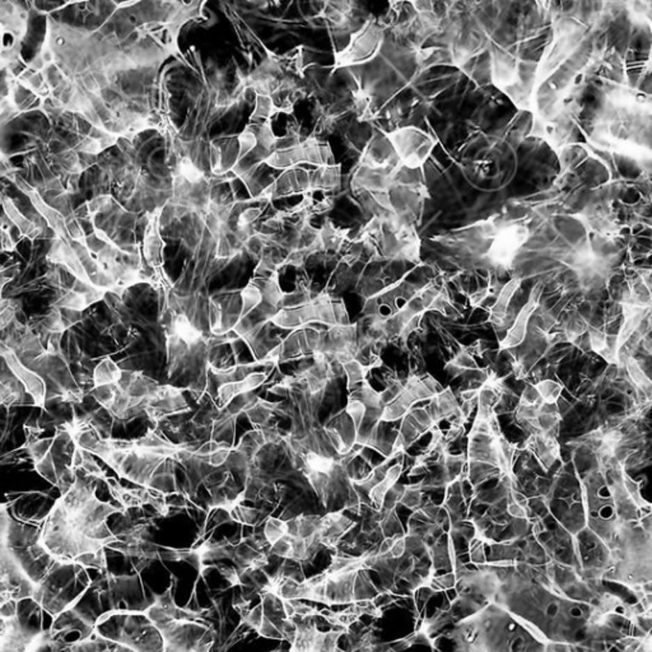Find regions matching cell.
<instances>
[{
    "mask_svg": "<svg viewBox=\"0 0 652 652\" xmlns=\"http://www.w3.org/2000/svg\"><path fill=\"white\" fill-rule=\"evenodd\" d=\"M93 480L77 478L72 489L55 502L38 532V544L61 566H73L79 557L98 553L119 539L106 520L125 511L101 502Z\"/></svg>",
    "mask_w": 652,
    "mask_h": 652,
    "instance_id": "obj_1",
    "label": "cell"
},
{
    "mask_svg": "<svg viewBox=\"0 0 652 652\" xmlns=\"http://www.w3.org/2000/svg\"><path fill=\"white\" fill-rule=\"evenodd\" d=\"M270 323L285 330H299L310 323H323L333 326H347L349 319L343 301L333 300L328 293H320L306 305L279 310Z\"/></svg>",
    "mask_w": 652,
    "mask_h": 652,
    "instance_id": "obj_2",
    "label": "cell"
},
{
    "mask_svg": "<svg viewBox=\"0 0 652 652\" xmlns=\"http://www.w3.org/2000/svg\"><path fill=\"white\" fill-rule=\"evenodd\" d=\"M383 27L375 17H369L358 31L351 35L349 44L335 54L333 73L340 67L360 65L375 59L383 45Z\"/></svg>",
    "mask_w": 652,
    "mask_h": 652,
    "instance_id": "obj_3",
    "label": "cell"
},
{
    "mask_svg": "<svg viewBox=\"0 0 652 652\" xmlns=\"http://www.w3.org/2000/svg\"><path fill=\"white\" fill-rule=\"evenodd\" d=\"M383 135L390 143L399 162L409 170H422L435 150V139L414 127L399 128Z\"/></svg>",
    "mask_w": 652,
    "mask_h": 652,
    "instance_id": "obj_4",
    "label": "cell"
},
{
    "mask_svg": "<svg viewBox=\"0 0 652 652\" xmlns=\"http://www.w3.org/2000/svg\"><path fill=\"white\" fill-rule=\"evenodd\" d=\"M530 237V230L527 225L512 223L498 227L493 239L486 251L488 262L495 268L510 269L518 251Z\"/></svg>",
    "mask_w": 652,
    "mask_h": 652,
    "instance_id": "obj_5",
    "label": "cell"
},
{
    "mask_svg": "<svg viewBox=\"0 0 652 652\" xmlns=\"http://www.w3.org/2000/svg\"><path fill=\"white\" fill-rule=\"evenodd\" d=\"M1 590H0V603L9 600L22 601V600L35 599L41 585L35 582L26 573L17 562L13 555L7 548L1 547Z\"/></svg>",
    "mask_w": 652,
    "mask_h": 652,
    "instance_id": "obj_6",
    "label": "cell"
},
{
    "mask_svg": "<svg viewBox=\"0 0 652 652\" xmlns=\"http://www.w3.org/2000/svg\"><path fill=\"white\" fill-rule=\"evenodd\" d=\"M441 391L440 383L436 381L431 375L418 376L411 375L401 394L391 403L386 405L381 415V422L390 423L394 420L404 418L415 401H422L436 397Z\"/></svg>",
    "mask_w": 652,
    "mask_h": 652,
    "instance_id": "obj_7",
    "label": "cell"
},
{
    "mask_svg": "<svg viewBox=\"0 0 652 652\" xmlns=\"http://www.w3.org/2000/svg\"><path fill=\"white\" fill-rule=\"evenodd\" d=\"M347 628L321 632L317 628L315 617L300 618L297 622V635L291 644L289 652H345L337 647V639Z\"/></svg>",
    "mask_w": 652,
    "mask_h": 652,
    "instance_id": "obj_8",
    "label": "cell"
},
{
    "mask_svg": "<svg viewBox=\"0 0 652 652\" xmlns=\"http://www.w3.org/2000/svg\"><path fill=\"white\" fill-rule=\"evenodd\" d=\"M575 217L584 225L589 234L607 240H614L621 232L612 202L607 196H595Z\"/></svg>",
    "mask_w": 652,
    "mask_h": 652,
    "instance_id": "obj_9",
    "label": "cell"
},
{
    "mask_svg": "<svg viewBox=\"0 0 652 652\" xmlns=\"http://www.w3.org/2000/svg\"><path fill=\"white\" fill-rule=\"evenodd\" d=\"M1 357L6 360L8 367L12 371V375L22 383L23 389L27 394H30L33 405L41 408L44 412L47 401V383L45 379L36 371L27 367L22 360L17 356L15 351L8 348L7 345L1 344Z\"/></svg>",
    "mask_w": 652,
    "mask_h": 652,
    "instance_id": "obj_10",
    "label": "cell"
},
{
    "mask_svg": "<svg viewBox=\"0 0 652 652\" xmlns=\"http://www.w3.org/2000/svg\"><path fill=\"white\" fill-rule=\"evenodd\" d=\"M436 426L437 424L424 408L413 409L403 418L401 427L394 440L391 452L399 455L404 454L406 449H409L413 443H417L422 436L428 431H432Z\"/></svg>",
    "mask_w": 652,
    "mask_h": 652,
    "instance_id": "obj_11",
    "label": "cell"
},
{
    "mask_svg": "<svg viewBox=\"0 0 652 652\" xmlns=\"http://www.w3.org/2000/svg\"><path fill=\"white\" fill-rule=\"evenodd\" d=\"M544 291V283L538 282L536 285L532 287V292L529 296V300L525 303L524 308L518 312V317L512 328L509 330L506 337H503L500 342V351L515 348L521 344L525 340L526 333H527V325H529V319L535 311V308L539 305L540 297Z\"/></svg>",
    "mask_w": 652,
    "mask_h": 652,
    "instance_id": "obj_12",
    "label": "cell"
},
{
    "mask_svg": "<svg viewBox=\"0 0 652 652\" xmlns=\"http://www.w3.org/2000/svg\"><path fill=\"white\" fill-rule=\"evenodd\" d=\"M492 79L495 86L503 92L511 88L518 74V61L498 46L492 45Z\"/></svg>",
    "mask_w": 652,
    "mask_h": 652,
    "instance_id": "obj_13",
    "label": "cell"
},
{
    "mask_svg": "<svg viewBox=\"0 0 652 652\" xmlns=\"http://www.w3.org/2000/svg\"><path fill=\"white\" fill-rule=\"evenodd\" d=\"M622 306L623 325L617 335V349L622 352L623 347L628 342L633 333L639 328V325L645 320L646 316L650 314L651 306H641L630 300L621 301Z\"/></svg>",
    "mask_w": 652,
    "mask_h": 652,
    "instance_id": "obj_14",
    "label": "cell"
},
{
    "mask_svg": "<svg viewBox=\"0 0 652 652\" xmlns=\"http://www.w3.org/2000/svg\"><path fill=\"white\" fill-rule=\"evenodd\" d=\"M268 374L267 372H253L246 376L244 380L233 381V383H223L218 388L216 394L218 397V408L223 409L227 405L244 394H248L251 391L260 388L262 383L267 381Z\"/></svg>",
    "mask_w": 652,
    "mask_h": 652,
    "instance_id": "obj_15",
    "label": "cell"
},
{
    "mask_svg": "<svg viewBox=\"0 0 652 652\" xmlns=\"http://www.w3.org/2000/svg\"><path fill=\"white\" fill-rule=\"evenodd\" d=\"M356 523L351 518L343 515V511L330 512L326 516L321 518L320 525V538L323 547L337 548L339 541L344 536L347 532L354 527Z\"/></svg>",
    "mask_w": 652,
    "mask_h": 652,
    "instance_id": "obj_16",
    "label": "cell"
},
{
    "mask_svg": "<svg viewBox=\"0 0 652 652\" xmlns=\"http://www.w3.org/2000/svg\"><path fill=\"white\" fill-rule=\"evenodd\" d=\"M173 580L175 578H173L171 585L168 586V589L164 594H161V595L154 594L153 605L157 607L167 618L173 619V621H202L205 618V615L209 613L210 609L190 610V609H182V607H177L173 596V585L176 584Z\"/></svg>",
    "mask_w": 652,
    "mask_h": 652,
    "instance_id": "obj_17",
    "label": "cell"
},
{
    "mask_svg": "<svg viewBox=\"0 0 652 652\" xmlns=\"http://www.w3.org/2000/svg\"><path fill=\"white\" fill-rule=\"evenodd\" d=\"M525 447L534 452L541 466L548 470L559 459V443L555 436L546 434H532L525 441Z\"/></svg>",
    "mask_w": 652,
    "mask_h": 652,
    "instance_id": "obj_18",
    "label": "cell"
},
{
    "mask_svg": "<svg viewBox=\"0 0 652 652\" xmlns=\"http://www.w3.org/2000/svg\"><path fill=\"white\" fill-rule=\"evenodd\" d=\"M164 248H165V242L161 239L159 231H158V214L154 213L144 234V244H143V254L150 268L154 269L162 265Z\"/></svg>",
    "mask_w": 652,
    "mask_h": 652,
    "instance_id": "obj_19",
    "label": "cell"
},
{
    "mask_svg": "<svg viewBox=\"0 0 652 652\" xmlns=\"http://www.w3.org/2000/svg\"><path fill=\"white\" fill-rule=\"evenodd\" d=\"M302 147L305 152V164L308 165L316 166L317 168L337 164L329 143L319 139L316 135L308 136L302 142Z\"/></svg>",
    "mask_w": 652,
    "mask_h": 652,
    "instance_id": "obj_20",
    "label": "cell"
},
{
    "mask_svg": "<svg viewBox=\"0 0 652 652\" xmlns=\"http://www.w3.org/2000/svg\"><path fill=\"white\" fill-rule=\"evenodd\" d=\"M342 165L324 166L310 171V191H333L340 186Z\"/></svg>",
    "mask_w": 652,
    "mask_h": 652,
    "instance_id": "obj_21",
    "label": "cell"
},
{
    "mask_svg": "<svg viewBox=\"0 0 652 652\" xmlns=\"http://www.w3.org/2000/svg\"><path fill=\"white\" fill-rule=\"evenodd\" d=\"M354 4L351 1H326L316 17L331 23L335 30L345 31L351 27Z\"/></svg>",
    "mask_w": 652,
    "mask_h": 652,
    "instance_id": "obj_22",
    "label": "cell"
},
{
    "mask_svg": "<svg viewBox=\"0 0 652 652\" xmlns=\"http://www.w3.org/2000/svg\"><path fill=\"white\" fill-rule=\"evenodd\" d=\"M460 405L457 403L456 397L450 388L441 390L436 397L431 399L427 411L436 424L443 420H451L459 413Z\"/></svg>",
    "mask_w": 652,
    "mask_h": 652,
    "instance_id": "obj_23",
    "label": "cell"
},
{
    "mask_svg": "<svg viewBox=\"0 0 652 652\" xmlns=\"http://www.w3.org/2000/svg\"><path fill=\"white\" fill-rule=\"evenodd\" d=\"M305 164V152L302 147V142L297 145L285 150H274L269 157L264 161V165L269 166L274 170L287 171L296 168L297 166Z\"/></svg>",
    "mask_w": 652,
    "mask_h": 652,
    "instance_id": "obj_24",
    "label": "cell"
},
{
    "mask_svg": "<svg viewBox=\"0 0 652 652\" xmlns=\"http://www.w3.org/2000/svg\"><path fill=\"white\" fill-rule=\"evenodd\" d=\"M95 130L96 133H92L90 130V134L86 135L81 143L75 147L74 150L77 153L97 157L98 154L102 153L104 150L118 144L119 138L116 135L111 134L109 132H101L98 129H95Z\"/></svg>",
    "mask_w": 652,
    "mask_h": 652,
    "instance_id": "obj_25",
    "label": "cell"
},
{
    "mask_svg": "<svg viewBox=\"0 0 652 652\" xmlns=\"http://www.w3.org/2000/svg\"><path fill=\"white\" fill-rule=\"evenodd\" d=\"M521 285V279L520 278H512L510 282H507L503 285L501 292L497 297L495 305L491 308L489 312V321L493 324L495 326H501L504 324L506 316H507V308L510 303L511 299L514 297L515 292L518 291Z\"/></svg>",
    "mask_w": 652,
    "mask_h": 652,
    "instance_id": "obj_26",
    "label": "cell"
},
{
    "mask_svg": "<svg viewBox=\"0 0 652 652\" xmlns=\"http://www.w3.org/2000/svg\"><path fill=\"white\" fill-rule=\"evenodd\" d=\"M348 230H339L330 222L325 221L320 228V250L323 253H339L345 242H348Z\"/></svg>",
    "mask_w": 652,
    "mask_h": 652,
    "instance_id": "obj_27",
    "label": "cell"
},
{
    "mask_svg": "<svg viewBox=\"0 0 652 652\" xmlns=\"http://www.w3.org/2000/svg\"><path fill=\"white\" fill-rule=\"evenodd\" d=\"M122 374L124 371L116 365V362H113L110 357H106L93 369V389L120 383Z\"/></svg>",
    "mask_w": 652,
    "mask_h": 652,
    "instance_id": "obj_28",
    "label": "cell"
},
{
    "mask_svg": "<svg viewBox=\"0 0 652 652\" xmlns=\"http://www.w3.org/2000/svg\"><path fill=\"white\" fill-rule=\"evenodd\" d=\"M3 208L7 214L9 221L18 228V231L22 233L23 236H27L29 239H35L41 233V230L38 225H33L30 219L23 216L22 213L15 207V202L8 198L3 196Z\"/></svg>",
    "mask_w": 652,
    "mask_h": 652,
    "instance_id": "obj_29",
    "label": "cell"
},
{
    "mask_svg": "<svg viewBox=\"0 0 652 652\" xmlns=\"http://www.w3.org/2000/svg\"><path fill=\"white\" fill-rule=\"evenodd\" d=\"M401 472H403V464H401V463L391 466L390 469L386 472L385 478H383L376 487L371 489L368 497H369L371 503L375 506L377 511H380L383 509L385 497H386L388 492L390 491L391 488L397 484V479H399L400 475H401Z\"/></svg>",
    "mask_w": 652,
    "mask_h": 652,
    "instance_id": "obj_30",
    "label": "cell"
},
{
    "mask_svg": "<svg viewBox=\"0 0 652 652\" xmlns=\"http://www.w3.org/2000/svg\"><path fill=\"white\" fill-rule=\"evenodd\" d=\"M559 422H561V413L558 411L557 404L541 403L539 412H538V418H536L538 432L555 436Z\"/></svg>",
    "mask_w": 652,
    "mask_h": 652,
    "instance_id": "obj_31",
    "label": "cell"
},
{
    "mask_svg": "<svg viewBox=\"0 0 652 652\" xmlns=\"http://www.w3.org/2000/svg\"><path fill=\"white\" fill-rule=\"evenodd\" d=\"M360 615L363 614H362L360 607H357L354 603L348 609L342 610V612H331V610H329L328 613H325V610H323L324 619H326L330 624H334V626H337L340 628H347V630H349L351 626L360 619Z\"/></svg>",
    "mask_w": 652,
    "mask_h": 652,
    "instance_id": "obj_32",
    "label": "cell"
},
{
    "mask_svg": "<svg viewBox=\"0 0 652 652\" xmlns=\"http://www.w3.org/2000/svg\"><path fill=\"white\" fill-rule=\"evenodd\" d=\"M623 363L627 368V372H628L630 380L633 381V383L637 386L639 390L644 391L646 395L650 397L652 388L651 380L647 377L645 371L638 365L637 360H635L633 357H630V356L623 354Z\"/></svg>",
    "mask_w": 652,
    "mask_h": 652,
    "instance_id": "obj_33",
    "label": "cell"
},
{
    "mask_svg": "<svg viewBox=\"0 0 652 652\" xmlns=\"http://www.w3.org/2000/svg\"><path fill=\"white\" fill-rule=\"evenodd\" d=\"M240 297L241 305H242V312H241V320H242L262 305V294L259 287L253 280H250L248 285L241 291Z\"/></svg>",
    "mask_w": 652,
    "mask_h": 652,
    "instance_id": "obj_34",
    "label": "cell"
},
{
    "mask_svg": "<svg viewBox=\"0 0 652 652\" xmlns=\"http://www.w3.org/2000/svg\"><path fill=\"white\" fill-rule=\"evenodd\" d=\"M445 369L450 374L455 372L452 375L455 377L464 374L465 371H479L480 368L472 358V354L466 349V347H461V351H459L456 356L446 365Z\"/></svg>",
    "mask_w": 652,
    "mask_h": 652,
    "instance_id": "obj_35",
    "label": "cell"
},
{
    "mask_svg": "<svg viewBox=\"0 0 652 652\" xmlns=\"http://www.w3.org/2000/svg\"><path fill=\"white\" fill-rule=\"evenodd\" d=\"M283 113L280 107H278L274 102V100L267 96V95H256L255 96V109L250 116V121L259 120H271V118L277 113Z\"/></svg>",
    "mask_w": 652,
    "mask_h": 652,
    "instance_id": "obj_36",
    "label": "cell"
},
{
    "mask_svg": "<svg viewBox=\"0 0 652 652\" xmlns=\"http://www.w3.org/2000/svg\"><path fill=\"white\" fill-rule=\"evenodd\" d=\"M175 175L181 176L190 185H196V184H200L202 181L207 180L205 173L202 171L199 166L196 165L188 156L180 158Z\"/></svg>",
    "mask_w": 652,
    "mask_h": 652,
    "instance_id": "obj_37",
    "label": "cell"
},
{
    "mask_svg": "<svg viewBox=\"0 0 652 652\" xmlns=\"http://www.w3.org/2000/svg\"><path fill=\"white\" fill-rule=\"evenodd\" d=\"M343 369L348 380V390H352L353 388H356L358 383L367 381L366 377L371 368L363 365L360 360H352L343 363Z\"/></svg>",
    "mask_w": 652,
    "mask_h": 652,
    "instance_id": "obj_38",
    "label": "cell"
},
{
    "mask_svg": "<svg viewBox=\"0 0 652 652\" xmlns=\"http://www.w3.org/2000/svg\"><path fill=\"white\" fill-rule=\"evenodd\" d=\"M589 326L590 325L586 323L585 319L582 316L578 314V312L573 314L564 323V326H563L562 334L564 340H567L570 343H576L578 337H582L585 333H587Z\"/></svg>",
    "mask_w": 652,
    "mask_h": 652,
    "instance_id": "obj_39",
    "label": "cell"
},
{
    "mask_svg": "<svg viewBox=\"0 0 652 652\" xmlns=\"http://www.w3.org/2000/svg\"><path fill=\"white\" fill-rule=\"evenodd\" d=\"M54 441L55 438H44V440H36L33 443H26L21 449H26L30 454L31 460L33 465H38L45 459L51 451H53Z\"/></svg>",
    "mask_w": 652,
    "mask_h": 652,
    "instance_id": "obj_40",
    "label": "cell"
},
{
    "mask_svg": "<svg viewBox=\"0 0 652 652\" xmlns=\"http://www.w3.org/2000/svg\"><path fill=\"white\" fill-rule=\"evenodd\" d=\"M262 532L265 535V539L268 541L269 547H271L273 544H276L279 540L283 539L287 535V521H283L280 518H273V516H268L265 520Z\"/></svg>",
    "mask_w": 652,
    "mask_h": 652,
    "instance_id": "obj_41",
    "label": "cell"
},
{
    "mask_svg": "<svg viewBox=\"0 0 652 652\" xmlns=\"http://www.w3.org/2000/svg\"><path fill=\"white\" fill-rule=\"evenodd\" d=\"M534 388L539 392L541 401L546 404H557L563 391L562 385L555 383L553 380L540 381L535 383Z\"/></svg>",
    "mask_w": 652,
    "mask_h": 652,
    "instance_id": "obj_42",
    "label": "cell"
},
{
    "mask_svg": "<svg viewBox=\"0 0 652 652\" xmlns=\"http://www.w3.org/2000/svg\"><path fill=\"white\" fill-rule=\"evenodd\" d=\"M621 480H622L623 487L626 489L630 501L636 504L638 510H644V509L650 510V503L646 502L644 497L641 495V484H638L636 480L632 479L624 470L621 474Z\"/></svg>",
    "mask_w": 652,
    "mask_h": 652,
    "instance_id": "obj_43",
    "label": "cell"
},
{
    "mask_svg": "<svg viewBox=\"0 0 652 652\" xmlns=\"http://www.w3.org/2000/svg\"><path fill=\"white\" fill-rule=\"evenodd\" d=\"M271 578H288L296 582H303L306 580V576L302 571V563L296 562L292 559H285L283 563L279 566L277 572L274 576H270Z\"/></svg>",
    "mask_w": 652,
    "mask_h": 652,
    "instance_id": "obj_44",
    "label": "cell"
},
{
    "mask_svg": "<svg viewBox=\"0 0 652 652\" xmlns=\"http://www.w3.org/2000/svg\"><path fill=\"white\" fill-rule=\"evenodd\" d=\"M422 484L417 483V484H411V486H404V491H403V495H401V498L399 502L401 504H404L405 507L408 509H412V510H417L420 509V503H422Z\"/></svg>",
    "mask_w": 652,
    "mask_h": 652,
    "instance_id": "obj_45",
    "label": "cell"
},
{
    "mask_svg": "<svg viewBox=\"0 0 652 652\" xmlns=\"http://www.w3.org/2000/svg\"><path fill=\"white\" fill-rule=\"evenodd\" d=\"M353 107L356 113L358 115V119L360 121L367 120L368 113H369V106H371V98L368 96L367 92L363 90H357L353 92Z\"/></svg>",
    "mask_w": 652,
    "mask_h": 652,
    "instance_id": "obj_46",
    "label": "cell"
},
{
    "mask_svg": "<svg viewBox=\"0 0 652 652\" xmlns=\"http://www.w3.org/2000/svg\"><path fill=\"white\" fill-rule=\"evenodd\" d=\"M262 213V208H253V207H248L246 209L242 210L240 213V216L237 217V221L234 223V227L233 228H248V227H253L256 221L260 218Z\"/></svg>",
    "mask_w": 652,
    "mask_h": 652,
    "instance_id": "obj_47",
    "label": "cell"
},
{
    "mask_svg": "<svg viewBox=\"0 0 652 652\" xmlns=\"http://www.w3.org/2000/svg\"><path fill=\"white\" fill-rule=\"evenodd\" d=\"M262 621H264V610H262V604H259L253 610H250L248 614L241 617V623L255 632L260 630Z\"/></svg>",
    "mask_w": 652,
    "mask_h": 652,
    "instance_id": "obj_48",
    "label": "cell"
},
{
    "mask_svg": "<svg viewBox=\"0 0 652 652\" xmlns=\"http://www.w3.org/2000/svg\"><path fill=\"white\" fill-rule=\"evenodd\" d=\"M113 199L111 196H100L93 200L87 202V209L90 217H95L100 213L110 209L113 207Z\"/></svg>",
    "mask_w": 652,
    "mask_h": 652,
    "instance_id": "obj_49",
    "label": "cell"
},
{
    "mask_svg": "<svg viewBox=\"0 0 652 652\" xmlns=\"http://www.w3.org/2000/svg\"><path fill=\"white\" fill-rule=\"evenodd\" d=\"M82 470L86 472L87 477H90V478L104 480L105 483L109 480V477L106 475L105 470H102V468L90 456V454H86V459H84V464H83Z\"/></svg>",
    "mask_w": 652,
    "mask_h": 652,
    "instance_id": "obj_50",
    "label": "cell"
},
{
    "mask_svg": "<svg viewBox=\"0 0 652 652\" xmlns=\"http://www.w3.org/2000/svg\"><path fill=\"white\" fill-rule=\"evenodd\" d=\"M15 314H17V306H15L10 301L3 300L1 302V314H0V328L4 331L7 326L15 321Z\"/></svg>",
    "mask_w": 652,
    "mask_h": 652,
    "instance_id": "obj_51",
    "label": "cell"
},
{
    "mask_svg": "<svg viewBox=\"0 0 652 652\" xmlns=\"http://www.w3.org/2000/svg\"><path fill=\"white\" fill-rule=\"evenodd\" d=\"M257 635L260 637L271 638V639H285L277 627L270 622L265 615H264L262 627H260V630H257Z\"/></svg>",
    "mask_w": 652,
    "mask_h": 652,
    "instance_id": "obj_52",
    "label": "cell"
},
{
    "mask_svg": "<svg viewBox=\"0 0 652 652\" xmlns=\"http://www.w3.org/2000/svg\"><path fill=\"white\" fill-rule=\"evenodd\" d=\"M543 403L540 399L539 392L534 388V385H527L523 391V395L520 397L518 404L524 405H540Z\"/></svg>",
    "mask_w": 652,
    "mask_h": 652,
    "instance_id": "obj_53",
    "label": "cell"
},
{
    "mask_svg": "<svg viewBox=\"0 0 652 652\" xmlns=\"http://www.w3.org/2000/svg\"><path fill=\"white\" fill-rule=\"evenodd\" d=\"M280 633L282 636L285 638V641H288L289 644H292L296 638V635H297V622H294V618H287L282 627H280Z\"/></svg>",
    "mask_w": 652,
    "mask_h": 652,
    "instance_id": "obj_54",
    "label": "cell"
},
{
    "mask_svg": "<svg viewBox=\"0 0 652 652\" xmlns=\"http://www.w3.org/2000/svg\"><path fill=\"white\" fill-rule=\"evenodd\" d=\"M18 605H19V601H15V600H9V601L3 603L1 607H0L1 619L17 618L18 617Z\"/></svg>",
    "mask_w": 652,
    "mask_h": 652,
    "instance_id": "obj_55",
    "label": "cell"
},
{
    "mask_svg": "<svg viewBox=\"0 0 652 652\" xmlns=\"http://www.w3.org/2000/svg\"><path fill=\"white\" fill-rule=\"evenodd\" d=\"M491 293V287H486V288H482V289H478L477 292L472 293L469 296V303L472 308H478L480 306L484 301L487 300L488 296Z\"/></svg>",
    "mask_w": 652,
    "mask_h": 652,
    "instance_id": "obj_56",
    "label": "cell"
},
{
    "mask_svg": "<svg viewBox=\"0 0 652 652\" xmlns=\"http://www.w3.org/2000/svg\"><path fill=\"white\" fill-rule=\"evenodd\" d=\"M1 248L3 251H8V253L17 250V242L12 239L8 228H1Z\"/></svg>",
    "mask_w": 652,
    "mask_h": 652,
    "instance_id": "obj_57",
    "label": "cell"
},
{
    "mask_svg": "<svg viewBox=\"0 0 652 652\" xmlns=\"http://www.w3.org/2000/svg\"><path fill=\"white\" fill-rule=\"evenodd\" d=\"M507 512H509L510 516L518 518V520H526L529 516V511L524 509V507H521V506H518L516 503L512 502V501L507 503Z\"/></svg>",
    "mask_w": 652,
    "mask_h": 652,
    "instance_id": "obj_58",
    "label": "cell"
},
{
    "mask_svg": "<svg viewBox=\"0 0 652 652\" xmlns=\"http://www.w3.org/2000/svg\"><path fill=\"white\" fill-rule=\"evenodd\" d=\"M509 492H510L511 501H512V502H515L516 504H518V506H521V507H524V509L529 511V501H527V498H526L524 495H521V493L518 492L514 487L511 488Z\"/></svg>",
    "mask_w": 652,
    "mask_h": 652,
    "instance_id": "obj_59",
    "label": "cell"
},
{
    "mask_svg": "<svg viewBox=\"0 0 652 652\" xmlns=\"http://www.w3.org/2000/svg\"><path fill=\"white\" fill-rule=\"evenodd\" d=\"M15 185L18 186V189H19L21 191H23L26 196H30V194H32V193L35 191L33 188L31 186L30 184H29V182H26V181L23 180L22 177H19V176H17V177H15Z\"/></svg>",
    "mask_w": 652,
    "mask_h": 652,
    "instance_id": "obj_60",
    "label": "cell"
}]
</instances>
